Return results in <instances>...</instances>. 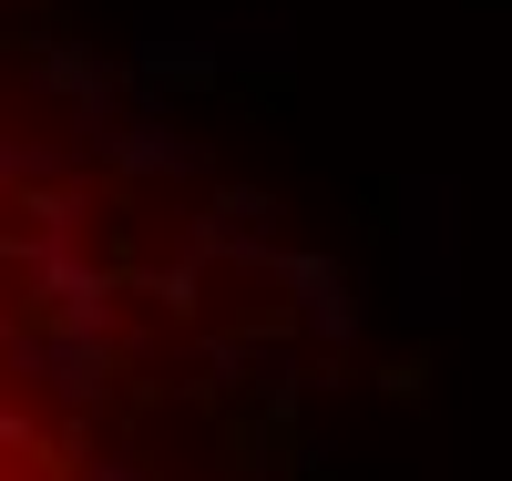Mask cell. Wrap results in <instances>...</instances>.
Masks as SVG:
<instances>
[{"mask_svg": "<svg viewBox=\"0 0 512 481\" xmlns=\"http://www.w3.org/2000/svg\"><path fill=\"white\" fill-rule=\"evenodd\" d=\"M256 369V297L195 185L0 52V481H134Z\"/></svg>", "mask_w": 512, "mask_h": 481, "instance_id": "obj_1", "label": "cell"}]
</instances>
